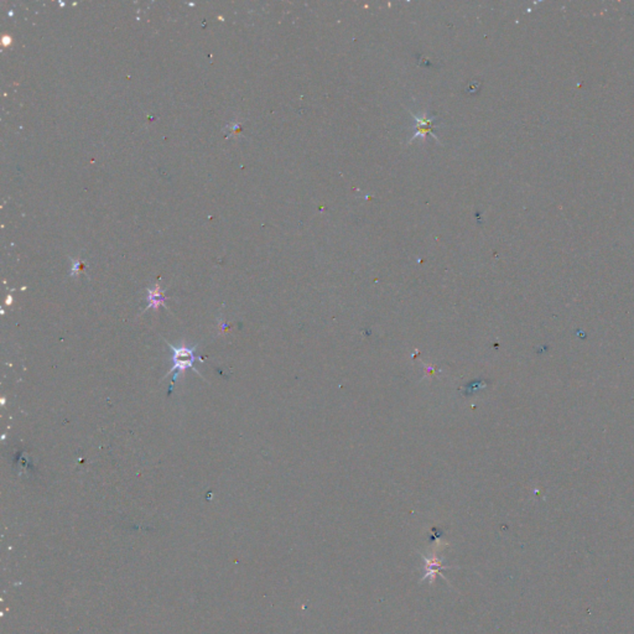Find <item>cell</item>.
<instances>
[{"mask_svg": "<svg viewBox=\"0 0 634 634\" xmlns=\"http://www.w3.org/2000/svg\"><path fill=\"white\" fill-rule=\"evenodd\" d=\"M164 301H165V296L162 295V293L160 291L159 286H156L155 290H148V307L145 309V311L148 309L156 310L160 305H164Z\"/></svg>", "mask_w": 634, "mask_h": 634, "instance_id": "cell-3", "label": "cell"}, {"mask_svg": "<svg viewBox=\"0 0 634 634\" xmlns=\"http://www.w3.org/2000/svg\"><path fill=\"white\" fill-rule=\"evenodd\" d=\"M416 123H417V125H416L417 131L415 133V135L412 136L411 141L415 140V139H416L417 136H421V138H425L426 133H431V131H433V128H434L433 127L434 119H428V118H426L425 115H424V117H421V118H416Z\"/></svg>", "mask_w": 634, "mask_h": 634, "instance_id": "cell-2", "label": "cell"}, {"mask_svg": "<svg viewBox=\"0 0 634 634\" xmlns=\"http://www.w3.org/2000/svg\"><path fill=\"white\" fill-rule=\"evenodd\" d=\"M167 346L172 349V362L173 365L171 368V370L169 373H172V380H171V385L169 388V394L172 391L173 385H175L176 380L177 378L180 377L181 374L185 373L186 369H192L196 374H198L201 377V374L198 373V370L194 368V360H196V349L197 346L193 347H187V346H181V347H175L172 344H170L169 342H166ZM167 373V375H169Z\"/></svg>", "mask_w": 634, "mask_h": 634, "instance_id": "cell-1", "label": "cell"}]
</instances>
